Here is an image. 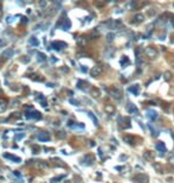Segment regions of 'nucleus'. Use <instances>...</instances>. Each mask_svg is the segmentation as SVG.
Returning <instances> with one entry per match:
<instances>
[{
    "label": "nucleus",
    "instance_id": "nucleus-21",
    "mask_svg": "<svg viewBox=\"0 0 174 183\" xmlns=\"http://www.w3.org/2000/svg\"><path fill=\"white\" fill-rule=\"evenodd\" d=\"M37 166H38V168H46V166H48V164H46V163H44V162H38L37 163Z\"/></svg>",
    "mask_w": 174,
    "mask_h": 183
},
{
    "label": "nucleus",
    "instance_id": "nucleus-19",
    "mask_svg": "<svg viewBox=\"0 0 174 183\" xmlns=\"http://www.w3.org/2000/svg\"><path fill=\"white\" fill-rule=\"evenodd\" d=\"M171 77H172V74L169 73V71H166V73L164 74V79L166 80V81H169V80H171Z\"/></svg>",
    "mask_w": 174,
    "mask_h": 183
},
{
    "label": "nucleus",
    "instance_id": "nucleus-6",
    "mask_svg": "<svg viewBox=\"0 0 174 183\" xmlns=\"http://www.w3.org/2000/svg\"><path fill=\"white\" fill-rule=\"evenodd\" d=\"M52 46H53V49H56V50H61V49L66 46V43H64V42H53V43H52Z\"/></svg>",
    "mask_w": 174,
    "mask_h": 183
},
{
    "label": "nucleus",
    "instance_id": "nucleus-9",
    "mask_svg": "<svg viewBox=\"0 0 174 183\" xmlns=\"http://www.w3.org/2000/svg\"><path fill=\"white\" fill-rule=\"evenodd\" d=\"M4 157H5V158H10V159H12V161H14V162H17V163H19V162L21 161L19 157L12 156V155H10V153H5V155H4Z\"/></svg>",
    "mask_w": 174,
    "mask_h": 183
},
{
    "label": "nucleus",
    "instance_id": "nucleus-13",
    "mask_svg": "<svg viewBox=\"0 0 174 183\" xmlns=\"http://www.w3.org/2000/svg\"><path fill=\"white\" fill-rule=\"evenodd\" d=\"M12 55H13V50H12V49H8V50H6V51L3 54V57L8 58V57H11Z\"/></svg>",
    "mask_w": 174,
    "mask_h": 183
},
{
    "label": "nucleus",
    "instance_id": "nucleus-1",
    "mask_svg": "<svg viewBox=\"0 0 174 183\" xmlns=\"http://www.w3.org/2000/svg\"><path fill=\"white\" fill-rule=\"evenodd\" d=\"M134 183H148V177L143 174H137L134 176Z\"/></svg>",
    "mask_w": 174,
    "mask_h": 183
},
{
    "label": "nucleus",
    "instance_id": "nucleus-26",
    "mask_svg": "<svg viewBox=\"0 0 174 183\" xmlns=\"http://www.w3.org/2000/svg\"><path fill=\"white\" fill-rule=\"evenodd\" d=\"M1 44H3V41H0V45H1Z\"/></svg>",
    "mask_w": 174,
    "mask_h": 183
},
{
    "label": "nucleus",
    "instance_id": "nucleus-24",
    "mask_svg": "<svg viewBox=\"0 0 174 183\" xmlns=\"http://www.w3.org/2000/svg\"><path fill=\"white\" fill-rule=\"evenodd\" d=\"M23 137H24V133H21V135L17 136V137H16V139H17V140H19V139H21V138H23Z\"/></svg>",
    "mask_w": 174,
    "mask_h": 183
},
{
    "label": "nucleus",
    "instance_id": "nucleus-16",
    "mask_svg": "<svg viewBox=\"0 0 174 183\" xmlns=\"http://www.w3.org/2000/svg\"><path fill=\"white\" fill-rule=\"evenodd\" d=\"M28 42H30V44L36 45V46H37V45L39 44V42H38V39H37L36 37H31V38H30V41H28Z\"/></svg>",
    "mask_w": 174,
    "mask_h": 183
},
{
    "label": "nucleus",
    "instance_id": "nucleus-18",
    "mask_svg": "<svg viewBox=\"0 0 174 183\" xmlns=\"http://www.w3.org/2000/svg\"><path fill=\"white\" fill-rule=\"evenodd\" d=\"M129 90L132 92V93L134 94H139V86H135V87H130Z\"/></svg>",
    "mask_w": 174,
    "mask_h": 183
},
{
    "label": "nucleus",
    "instance_id": "nucleus-11",
    "mask_svg": "<svg viewBox=\"0 0 174 183\" xmlns=\"http://www.w3.org/2000/svg\"><path fill=\"white\" fill-rule=\"evenodd\" d=\"M143 156H144V158L148 159V161H153L154 159V155H153V152L152 151H146L143 153Z\"/></svg>",
    "mask_w": 174,
    "mask_h": 183
},
{
    "label": "nucleus",
    "instance_id": "nucleus-10",
    "mask_svg": "<svg viewBox=\"0 0 174 183\" xmlns=\"http://www.w3.org/2000/svg\"><path fill=\"white\" fill-rule=\"evenodd\" d=\"M37 137L39 140H50V136L48 133H39Z\"/></svg>",
    "mask_w": 174,
    "mask_h": 183
},
{
    "label": "nucleus",
    "instance_id": "nucleus-27",
    "mask_svg": "<svg viewBox=\"0 0 174 183\" xmlns=\"http://www.w3.org/2000/svg\"><path fill=\"white\" fill-rule=\"evenodd\" d=\"M0 8H1V7H0Z\"/></svg>",
    "mask_w": 174,
    "mask_h": 183
},
{
    "label": "nucleus",
    "instance_id": "nucleus-7",
    "mask_svg": "<svg viewBox=\"0 0 174 183\" xmlns=\"http://www.w3.org/2000/svg\"><path fill=\"white\" fill-rule=\"evenodd\" d=\"M123 139H124V142L128 143V144H130V145H133V144H135V137H133V136L130 135H126L124 137H123Z\"/></svg>",
    "mask_w": 174,
    "mask_h": 183
},
{
    "label": "nucleus",
    "instance_id": "nucleus-14",
    "mask_svg": "<svg viewBox=\"0 0 174 183\" xmlns=\"http://www.w3.org/2000/svg\"><path fill=\"white\" fill-rule=\"evenodd\" d=\"M134 19H135V20H134L135 23H141V21L144 19V17H143V14H140V13H139V14H136V16L134 17Z\"/></svg>",
    "mask_w": 174,
    "mask_h": 183
},
{
    "label": "nucleus",
    "instance_id": "nucleus-25",
    "mask_svg": "<svg viewBox=\"0 0 174 183\" xmlns=\"http://www.w3.org/2000/svg\"><path fill=\"white\" fill-rule=\"evenodd\" d=\"M4 108H5L4 106H0V112H1V111H4Z\"/></svg>",
    "mask_w": 174,
    "mask_h": 183
},
{
    "label": "nucleus",
    "instance_id": "nucleus-4",
    "mask_svg": "<svg viewBox=\"0 0 174 183\" xmlns=\"http://www.w3.org/2000/svg\"><path fill=\"white\" fill-rule=\"evenodd\" d=\"M109 92H110V94H111V96H114L115 99H121V95H122V92H121V90H120L119 88L116 89V87H111Z\"/></svg>",
    "mask_w": 174,
    "mask_h": 183
},
{
    "label": "nucleus",
    "instance_id": "nucleus-20",
    "mask_svg": "<svg viewBox=\"0 0 174 183\" xmlns=\"http://www.w3.org/2000/svg\"><path fill=\"white\" fill-rule=\"evenodd\" d=\"M69 28H70V21H69L68 19H65V23L63 24V29H64V30H68Z\"/></svg>",
    "mask_w": 174,
    "mask_h": 183
},
{
    "label": "nucleus",
    "instance_id": "nucleus-8",
    "mask_svg": "<svg viewBox=\"0 0 174 183\" xmlns=\"http://www.w3.org/2000/svg\"><path fill=\"white\" fill-rule=\"evenodd\" d=\"M104 109H106L107 113H109V114H114V113H115V107H114L113 105H110V104H107L106 107H104Z\"/></svg>",
    "mask_w": 174,
    "mask_h": 183
},
{
    "label": "nucleus",
    "instance_id": "nucleus-17",
    "mask_svg": "<svg viewBox=\"0 0 174 183\" xmlns=\"http://www.w3.org/2000/svg\"><path fill=\"white\" fill-rule=\"evenodd\" d=\"M147 115H148L150 119H155V118L157 117L156 113H155V112H153V111H148V112H147Z\"/></svg>",
    "mask_w": 174,
    "mask_h": 183
},
{
    "label": "nucleus",
    "instance_id": "nucleus-5",
    "mask_svg": "<svg viewBox=\"0 0 174 183\" xmlns=\"http://www.w3.org/2000/svg\"><path fill=\"white\" fill-rule=\"evenodd\" d=\"M26 118L27 119H40L41 115L39 112H32V113H28V112H26Z\"/></svg>",
    "mask_w": 174,
    "mask_h": 183
},
{
    "label": "nucleus",
    "instance_id": "nucleus-3",
    "mask_svg": "<svg viewBox=\"0 0 174 183\" xmlns=\"http://www.w3.org/2000/svg\"><path fill=\"white\" fill-rule=\"evenodd\" d=\"M102 71H103V68L101 66H95V67H92V69L90 70V74H91V76H99L101 74H102Z\"/></svg>",
    "mask_w": 174,
    "mask_h": 183
},
{
    "label": "nucleus",
    "instance_id": "nucleus-2",
    "mask_svg": "<svg viewBox=\"0 0 174 183\" xmlns=\"http://www.w3.org/2000/svg\"><path fill=\"white\" fill-rule=\"evenodd\" d=\"M144 54L147 55V57H149V58H154V57H156L157 55V50L153 46H148V48L144 50Z\"/></svg>",
    "mask_w": 174,
    "mask_h": 183
},
{
    "label": "nucleus",
    "instance_id": "nucleus-12",
    "mask_svg": "<svg viewBox=\"0 0 174 183\" xmlns=\"http://www.w3.org/2000/svg\"><path fill=\"white\" fill-rule=\"evenodd\" d=\"M156 150H159L160 152H165V151H166V146H165L164 143H161V142L157 143V144H156Z\"/></svg>",
    "mask_w": 174,
    "mask_h": 183
},
{
    "label": "nucleus",
    "instance_id": "nucleus-15",
    "mask_svg": "<svg viewBox=\"0 0 174 183\" xmlns=\"http://www.w3.org/2000/svg\"><path fill=\"white\" fill-rule=\"evenodd\" d=\"M91 95L94 97H99V90L97 88H92L91 89Z\"/></svg>",
    "mask_w": 174,
    "mask_h": 183
},
{
    "label": "nucleus",
    "instance_id": "nucleus-22",
    "mask_svg": "<svg viewBox=\"0 0 174 183\" xmlns=\"http://www.w3.org/2000/svg\"><path fill=\"white\" fill-rule=\"evenodd\" d=\"M38 56H39V61H45V59H46V56L44 55V54H40V52H39V54H38Z\"/></svg>",
    "mask_w": 174,
    "mask_h": 183
},
{
    "label": "nucleus",
    "instance_id": "nucleus-23",
    "mask_svg": "<svg viewBox=\"0 0 174 183\" xmlns=\"http://www.w3.org/2000/svg\"><path fill=\"white\" fill-rule=\"evenodd\" d=\"M130 112H134V113H137V108L134 106V105L130 104Z\"/></svg>",
    "mask_w": 174,
    "mask_h": 183
}]
</instances>
